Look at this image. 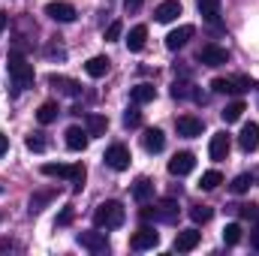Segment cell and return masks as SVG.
Listing matches in <instances>:
<instances>
[{
	"instance_id": "8fae6325",
	"label": "cell",
	"mask_w": 259,
	"mask_h": 256,
	"mask_svg": "<svg viewBox=\"0 0 259 256\" xmlns=\"http://www.w3.org/2000/svg\"><path fill=\"white\" fill-rule=\"evenodd\" d=\"M106 166H112L115 172H124L130 166V151L127 145H112L109 151H106Z\"/></svg>"
},
{
	"instance_id": "d6986e66",
	"label": "cell",
	"mask_w": 259,
	"mask_h": 256,
	"mask_svg": "<svg viewBox=\"0 0 259 256\" xmlns=\"http://www.w3.org/2000/svg\"><path fill=\"white\" fill-rule=\"evenodd\" d=\"M154 15H157V21L169 24V21H175V18L181 15V3H178V0H163V3L154 9Z\"/></svg>"
},
{
	"instance_id": "603a6c76",
	"label": "cell",
	"mask_w": 259,
	"mask_h": 256,
	"mask_svg": "<svg viewBox=\"0 0 259 256\" xmlns=\"http://www.w3.org/2000/svg\"><path fill=\"white\" fill-rule=\"evenodd\" d=\"M109 66H112V61H109V58L97 55V58H91V61L84 64V72H88L91 78H103V75L109 72Z\"/></svg>"
},
{
	"instance_id": "f546056e",
	"label": "cell",
	"mask_w": 259,
	"mask_h": 256,
	"mask_svg": "<svg viewBox=\"0 0 259 256\" xmlns=\"http://www.w3.org/2000/svg\"><path fill=\"white\" fill-rule=\"evenodd\" d=\"M58 112H61V109H58V103H52V100H49V103H42V106H39L36 121H39V124H52V121L58 118Z\"/></svg>"
},
{
	"instance_id": "836d02e7",
	"label": "cell",
	"mask_w": 259,
	"mask_h": 256,
	"mask_svg": "<svg viewBox=\"0 0 259 256\" xmlns=\"http://www.w3.org/2000/svg\"><path fill=\"white\" fill-rule=\"evenodd\" d=\"M84 178H88L84 166H81V163H72V175H69V184H72V190H81V187H84Z\"/></svg>"
},
{
	"instance_id": "44dd1931",
	"label": "cell",
	"mask_w": 259,
	"mask_h": 256,
	"mask_svg": "<svg viewBox=\"0 0 259 256\" xmlns=\"http://www.w3.org/2000/svg\"><path fill=\"white\" fill-rule=\"evenodd\" d=\"M172 97H175V100H196V103H205V97L196 91L190 81H175V84H172Z\"/></svg>"
},
{
	"instance_id": "9c48e42d",
	"label": "cell",
	"mask_w": 259,
	"mask_h": 256,
	"mask_svg": "<svg viewBox=\"0 0 259 256\" xmlns=\"http://www.w3.org/2000/svg\"><path fill=\"white\" fill-rule=\"evenodd\" d=\"M78 244L91 253H106L109 250V238L106 232H78Z\"/></svg>"
},
{
	"instance_id": "7bdbcfd3",
	"label": "cell",
	"mask_w": 259,
	"mask_h": 256,
	"mask_svg": "<svg viewBox=\"0 0 259 256\" xmlns=\"http://www.w3.org/2000/svg\"><path fill=\"white\" fill-rule=\"evenodd\" d=\"M6 151H9V139H6V136H3V133H0V157H3V154H6Z\"/></svg>"
},
{
	"instance_id": "74e56055",
	"label": "cell",
	"mask_w": 259,
	"mask_h": 256,
	"mask_svg": "<svg viewBox=\"0 0 259 256\" xmlns=\"http://www.w3.org/2000/svg\"><path fill=\"white\" fill-rule=\"evenodd\" d=\"M24 145H27V151H36V154H39V151H46V139H42V133L27 136V142H24Z\"/></svg>"
},
{
	"instance_id": "3957f363",
	"label": "cell",
	"mask_w": 259,
	"mask_h": 256,
	"mask_svg": "<svg viewBox=\"0 0 259 256\" xmlns=\"http://www.w3.org/2000/svg\"><path fill=\"white\" fill-rule=\"evenodd\" d=\"M142 220H154V223H175L178 220V202L175 199H160L157 205L142 208Z\"/></svg>"
},
{
	"instance_id": "d6a6232c",
	"label": "cell",
	"mask_w": 259,
	"mask_h": 256,
	"mask_svg": "<svg viewBox=\"0 0 259 256\" xmlns=\"http://www.w3.org/2000/svg\"><path fill=\"white\" fill-rule=\"evenodd\" d=\"M238 241H241V226H238V223H226V226H223V244L232 247V244H238Z\"/></svg>"
},
{
	"instance_id": "e0dca14e",
	"label": "cell",
	"mask_w": 259,
	"mask_h": 256,
	"mask_svg": "<svg viewBox=\"0 0 259 256\" xmlns=\"http://www.w3.org/2000/svg\"><path fill=\"white\" fill-rule=\"evenodd\" d=\"M199 238H202V232H196V229L178 232V235H175V250H178V253H190V250H196Z\"/></svg>"
},
{
	"instance_id": "f1b7e54d",
	"label": "cell",
	"mask_w": 259,
	"mask_h": 256,
	"mask_svg": "<svg viewBox=\"0 0 259 256\" xmlns=\"http://www.w3.org/2000/svg\"><path fill=\"white\" fill-rule=\"evenodd\" d=\"M244 112H247V109H244V103H241V100H235V103H229L220 115H223V121H226V124H235V121H241V115H244Z\"/></svg>"
},
{
	"instance_id": "7a4b0ae2",
	"label": "cell",
	"mask_w": 259,
	"mask_h": 256,
	"mask_svg": "<svg viewBox=\"0 0 259 256\" xmlns=\"http://www.w3.org/2000/svg\"><path fill=\"white\" fill-rule=\"evenodd\" d=\"M9 75H12V84H15V91H27V88H33V64H27L24 61V55L21 52H9Z\"/></svg>"
},
{
	"instance_id": "9a60e30c",
	"label": "cell",
	"mask_w": 259,
	"mask_h": 256,
	"mask_svg": "<svg viewBox=\"0 0 259 256\" xmlns=\"http://www.w3.org/2000/svg\"><path fill=\"white\" fill-rule=\"evenodd\" d=\"M238 145H241V151H247V154L256 151L259 148V124H253V121L244 124V127H241V136H238Z\"/></svg>"
},
{
	"instance_id": "83f0119b",
	"label": "cell",
	"mask_w": 259,
	"mask_h": 256,
	"mask_svg": "<svg viewBox=\"0 0 259 256\" xmlns=\"http://www.w3.org/2000/svg\"><path fill=\"white\" fill-rule=\"evenodd\" d=\"M42 175H49V178H66V181H69L72 166H66V163H46V166H42Z\"/></svg>"
},
{
	"instance_id": "4fadbf2b",
	"label": "cell",
	"mask_w": 259,
	"mask_h": 256,
	"mask_svg": "<svg viewBox=\"0 0 259 256\" xmlns=\"http://www.w3.org/2000/svg\"><path fill=\"white\" fill-rule=\"evenodd\" d=\"M175 130H178V136H184V139H196V136H202V121H199L196 115H181V118L175 121Z\"/></svg>"
},
{
	"instance_id": "60d3db41",
	"label": "cell",
	"mask_w": 259,
	"mask_h": 256,
	"mask_svg": "<svg viewBox=\"0 0 259 256\" xmlns=\"http://www.w3.org/2000/svg\"><path fill=\"white\" fill-rule=\"evenodd\" d=\"M72 217H75V211H72V208H64V211L58 214V220H55V223H58V226H69V223H72Z\"/></svg>"
},
{
	"instance_id": "e575fe53",
	"label": "cell",
	"mask_w": 259,
	"mask_h": 256,
	"mask_svg": "<svg viewBox=\"0 0 259 256\" xmlns=\"http://www.w3.org/2000/svg\"><path fill=\"white\" fill-rule=\"evenodd\" d=\"M124 127H130V130L142 127V112H139V106H136V103L124 112Z\"/></svg>"
},
{
	"instance_id": "52a82bcc",
	"label": "cell",
	"mask_w": 259,
	"mask_h": 256,
	"mask_svg": "<svg viewBox=\"0 0 259 256\" xmlns=\"http://www.w3.org/2000/svg\"><path fill=\"white\" fill-rule=\"evenodd\" d=\"M196 169V157L190 151H181V154H175L172 160H169V175H178V178H184V175H190Z\"/></svg>"
},
{
	"instance_id": "484cf974",
	"label": "cell",
	"mask_w": 259,
	"mask_h": 256,
	"mask_svg": "<svg viewBox=\"0 0 259 256\" xmlns=\"http://www.w3.org/2000/svg\"><path fill=\"white\" fill-rule=\"evenodd\" d=\"M84 127H88V133H91V136H103V133L109 130V118H106V115L91 112V115L84 118Z\"/></svg>"
},
{
	"instance_id": "b9f144b4",
	"label": "cell",
	"mask_w": 259,
	"mask_h": 256,
	"mask_svg": "<svg viewBox=\"0 0 259 256\" xmlns=\"http://www.w3.org/2000/svg\"><path fill=\"white\" fill-rule=\"evenodd\" d=\"M142 3H145V0H124V9H127V12H139Z\"/></svg>"
},
{
	"instance_id": "7402d4cb",
	"label": "cell",
	"mask_w": 259,
	"mask_h": 256,
	"mask_svg": "<svg viewBox=\"0 0 259 256\" xmlns=\"http://www.w3.org/2000/svg\"><path fill=\"white\" fill-rule=\"evenodd\" d=\"M133 199L142 202V205L151 202V199H154V181H151V178H139V181L133 184Z\"/></svg>"
},
{
	"instance_id": "5bb4252c",
	"label": "cell",
	"mask_w": 259,
	"mask_h": 256,
	"mask_svg": "<svg viewBox=\"0 0 259 256\" xmlns=\"http://www.w3.org/2000/svg\"><path fill=\"white\" fill-rule=\"evenodd\" d=\"M49 84H52L55 91L66 94V97H78V94H81V84H78V81H72V78H66V75H58V72L49 75Z\"/></svg>"
},
{
	"instance_id": "4316f807",
	"label": "cell",
	"mask_w": 259,
	"mask_h": 256,
	"mask_svg": "<svg viewBox=\"0 0 259 256\" xmlns=\"http://www.w3.org/2000/svg\"><path fill=\"white\" fill-rule=\"evenodd\" d=\"M55 196H58V190H39V193H33V196H30V214L42 211V208H46Z\"/></svg>"
},
{
	"instance_id": "f35d334b",
	"label": "cell",
	"mask_w": 259,
	"mask_h": 256,
	"mask_svg": "<svg viewBox=\"0 0 259 256\" xmlns=\"http://www.w3.org/2000/svg\"><path fill=\"white\" fill-rule=\"evenodd\" d=\"M121 33H124V24H121V21H112V24L106 27V42H115Z\"/></svg>"
},
{
	"instance_id": "ab89813d",
	"label": "cell",
	"mask_w": 259,
	"mask_h": 256,
	"mask_svg": "<svg viewBox=\"0 0 259 256\" xmlns=\"http://www.w3.org/2000/svg\"><path fill=\"white\" fill-rule=\"evenodd\" d=\"M235 211H238L244 220H256V217H259V205H238Z\"/></svg>"
},
{
	"instance_id": "1f68e13d",
	"label": "cell",
	"mask_w": 259,
	"mask_h": 256,
	"mask_svg": "<svg viewBox=\"0 0 259 256\" xmlns=\"http://www.w3.org/2000/svg\"><path fill=\"white\" fill-rule=\"evenodd\" d=\"M220 184H223V175H220L217 169L205 172V175H202V181H199V187H202V190H214V187H220Z\"/></svg>"
},
{
	"instance_id": "d4e9b609",
	"label": "cell",
	"mask_w": 259,
	"mask_h": 256,
	"mask_svg": "<svg viewBox=\"0 0 259 256\" xmlns=\"http://www.w3.org/2000/svg\"><path fill=\"white\" fill-rule=\"evenodd\" d=\"M145 39H148V27L145 24H136L127 36V49L130 52H142L145 49Z\"/></svg>"
},
{
	"instance_id": "ee69618b",
	"label": "cell",
	"mask_w": 259,
	"mask_h": 256,
	"mask_svg": "<svg viewBox=\"0 0 259 256\" xmlns=\"http://www.w3.org/2000/svg\"><path fill=\"white\" fill-rule=\"evenodd\" d=\"M6 24H9V15H6V12H0V33L6 30Z\"/></svg>"
},
{
	"instance_id": "5b68a950",
	"label": "cell",
	"mask_w": 259,
	"mask_h": 256,
	"mask_svg": "<svg viewBox=\"0 0 259 256\" xmlns=\"http://www.w3.org/2000/svg\"><path fill=\"white\" fill-rule=\"evenodd\" d=\"M250 78L247 75H235V78H214L211 81V88H214V94H244V91H250Z\"/></svg>"
},
{
	"instance_id": "30bf717a",
	"label": "cell",
	"mask_w": 259,
	"mask_h": 256,
	"mask_svg": "<svg viewBox=\"0 0 259 256\" xmlns=\"http://www.w3.org/2000/svg\"><path fill=\"white\" fill-rule=\"evenodd\" d=\"M193 33H196L193 24H181L178 30H172V33L166 36V49H169V52H178V49H184V46L193 39Z\"/></svg>"
},
{
	"instance_id": "d590c367",
	"label": "cell",
	"mask_w": 259,
	"mask_h": 256,
	"mask_svg": "<svg viewBox=\"0 0 259 256\" xmlns=\"http://www.w3.org/2000/svg\"><path fill=\"white\" fill-rule=\"evenodd\" d=\"M46 58H52V61H55V58H58V61H64V58H66V49L58 42V39H52V42L46 46Z\"/></svg>"
},
{
	"instance_id": "ac0fdd59",
	"label": "cell",
	"mask_w": 259,
	"mask_h": 256,
	"mask_svg": "<svg viewBox=\"0 0 259 256\" xmlns=\"http://www.w3.org/2000/svg\"><path fill=\"white\" fill-rule=\"evenodd\" d=\"M88 142H91V133H88V130H81V127L66 130V148H69V151H84Z\"/></svg>"
},
{
	"instance_id": "277c9868",
	"label": "cell",
	"mask_w": 259,
	"mask_h": 256,
	"mask_svg": "<svg viewBox=\"0 0 259 256\" xmlns=\"http://www.w3.org/2000/svg\"><path fill=\"white\" fill-rule=\"evenodd\" d=\"M196 58H199V64H202V66H211V69H214V66H223V64H229V52H226L223 46H214V42H208V46H202Z\"/></svg>"
},
{
	"instance_id": "cb8c5ba5",
	"label": "cell",
	"mask_w": 259,
	"mask_h": 256,
	"mask_svg": "<svg viewBox=\"0 0 259 256\" xmlns=\"http://www.w3.org/2000/svg\"><path fill=\"white\" fill-rule=\"evenodd\" d=\"M157 97V88L154 84H136L133 91H130V100L136 103V106H145V103H151Z\"/></svg>"
},
{
	"instance_id": "8d00e7d4",
	"label": "cell",
	"mask_w": 259,
	"mask_h": 256,
	"mask_svg": "<svg viewBox=\"0 0 259 256\" xmlns=\"http://www.w3.org/2000/svg\"><path fill=\"white\" fill-rule=\"evenodd\" d=\"M250 187H253V175H238L232 181V193H247Z\"/></svg>"
},
{
	"instance_id": "ffe728a7",
	"label": "cell",
	"mask_w": 259,
	"mask_h": 256,
	"mask_svg": "<svg viewBox=\"0 0 259 256\" xmlns=\"http://www.w3.org/2000/svg\"><path fill=\"white\" fill-rule=\"evenodd\" d=\"M196 6H199V15L208 21V24H220V0H196Z\"/></svg>"
},
{
	"instance_id": "f6af8a7d",
	"label": "cell",
	"mask_w": 259,
	"mask_h": 256,
	"mask_svg": "<svg viewBox=\"0 0 259 256\" xmlns=\"http://www.w3.org/2000/svg\"><path fill=\"white\" fill-rule=\"evenodd\" d=\"M250 244H253V247H256V250H259V229H256V232H253V238H250Z\"/></svg>"
},
{
	"instance_id": "4dcf8cb0",
	"label": "cell",
	"mask_w": 259,
	"mask_h": 256,
	"mask_svg": "<svg viewBox=\"0 0 259 256\" xmlns=\"http://www.w3.org/2000/svg\"><path fill=\"white\" fill-rule=\"evenodd\" d=\"M211 217H214V208L211 205H193L190 208V220L193 223H208Z\"/></svg>"
},
{
	"instance_id": "2e32d148",
	"label": "cell",
	"mask_w": 259,
	"mask_h": 256,
	"mask_svg": "<svg viewBox=\"0 0 259 256\" xmlns=\"http://www.w3.org/2000/svg\"><path fill=\"white\" fill-rule=\"evenodd\" d=\"M142 145H145V151H148V154H160V151L166 148V136H163V130H157V127L145 130Z\"/></svg>"
},
{
	"instance_id": "8992f818",
	"label": "cell",
	"mask_w": 259,
	"mask_h": 256,
	"mask_svg": "<svg viewBox=\"0 0 259 256\" xmlns=\"http://www.w3.org/2000/svg\"><path fill=\"white\" fill-rule=\"evenodd\" d=\"M160 244V235L154 232V226H142L139 232H133V238H130V247L133 250H154Z\"/></svg>"
},
{
	"instance_id": "ba28073f",
	"label": "cell",
	"mask_w": 259,
	"mask_h": 256,
	"mask_svg": "<svg viewBox=\"0 0 259 256\" xmlns=\"http://www.w3.org/2000/svg\"><path fill=\"white\" fill-rule=\"evenodd\" d=\"M229 148H232V142H229V133L226 130H220V133H214L211 136V145H208V154H211V160H226L229 157Z\"/></svg>"
},
{
	"instance_id": "7c38bea8",
	"label": "cell",
	"mask_w": 259,
	"mask_h": 256,
	"mask_svg": "<svg viewBox=\"0 0 259 256\" xmlns=\"http://www.w3.org/2000/svg\"><path fill=\"white\" fill-rule=\"evenodd\" d=\"M46 15H49L52 21L69 24V21H75V6H72V3H49V6H46Z\"/></svg>"
},
{
	"instance_id": "6da1fadb",
	"label": "cell",
	"mask_w": 259,
	"mask_h": 256,
	"mask_svg": "<svg viewBox=\"0 0 259 256\" xmlns=\"http://www.w3.org/2000/svg\"><path fill=\"white\" fill-rule=\"evenodd\" d=\"M124 220H127V211H124V205L115 202V199L103 202V205L94 211V226H97V229H118V226H124Z\"/></svg>"
}]
</instances>
